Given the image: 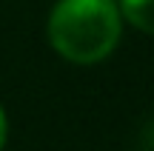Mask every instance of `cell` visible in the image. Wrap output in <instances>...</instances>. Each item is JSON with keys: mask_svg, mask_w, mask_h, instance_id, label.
I'll use <instances>...</instances> for the list:
<instances>
[{"mask_svg": "<svg viewBox=\"0 0 154 151\" xmlns=\"http://www.w3.org/2000/svg\"><path fill=\"white\" fill-rule=\"evenodd\" d=\"M49 40L72 63H97L120 40V9L114 0H60L49 17Z\"/></svg>", "mask_w": 154, "mask_h": 151, "instance_id": "obj_1", "label": "cell"}, {"mask_svg": "<svg viewBox=\"0 0 154 151\" xmlns=\"http://www.w3.org/2000/svg\"><path fill=\"white\" fill-rule=\"evenodd\" d=\"M117 9L131 26L146 34H154V0H120Z\"/></svg>", "mask_w": 154, "mask_h": 151, "instance_id": "obj_2", "label": "cell"}, {"mask_svg": "<svg viewBox=\"0 0 154 151\" xmlns=\"http://www.w3.org/2000/svg\"><path fill=\"white\" fill-rule=\"evenodd\" d=\"M3 143H6V114L0 108V148H3Z\"/></svg>", "mask_w": 154, "mask_h": 151, "instance_id": "obj_3", "label": "cell"}]
</instances>
